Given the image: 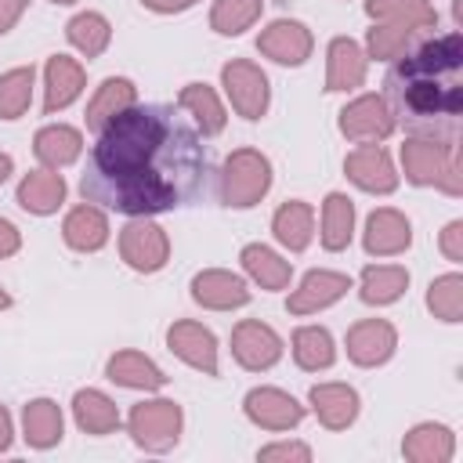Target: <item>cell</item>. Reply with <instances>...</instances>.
I'll use <instances>...</instances> for the list:
<instances>
[{
	"label": "cell",
	"mask_w": 463,
	"mask_h": 463,
	"mask_svg": "<svg viewBox=\"0 0 463 463\" xmlns=\"http://www.w3.org/2000/svg\"><path fill=\"white\" fill-rule=\"evenodd\" d=\"M239 260H242V271H246L260 289H286L289 279H293V264L282 260V257H279L271 246H264V242L242 246Z\"/></svg>",
	"instance_id": "cell-33"
},
{
	"label": "cell",
	"mask_w": 463,
	"mask_h": 463,
	"mask_svg": "<svg viewBox=\"0 0 463 463\" xmlns=\"http://www.w3.org/2000/svg\"><path fill=\"white\" fill-rule=\"evenodd\" d=\"M11 170H14V159H11L7 152H0V184L11 177Z\"/></svg>",
	"instance_id": "cell-47"
},
{
	"label": "cell",
	"mask_w": 463,
	"mask_h": 463,
	"mask_svg": "<svg viewBox=\"0 0 463 463\" xmlns=\"http://www.w3.org/2000/svg\"><path fill=\"white\" fill-rule=\"evenodd\" d=\"M181 427H184V412L170 398H145L127 416V430H130L134 445L145 449V452L174 449L177 438H181Z\"/></svg>",
	"instance_id": "cell-6"
},
{
	"label": "cell",
	"mask_w": 463,
	"mask_h": 463,
	"mask_svg": "<svg viewBox=\"0 0 463 463\" xmlns=\"http://www.w3.org/2000/svg\"><path fill=\"white\" fill-rule=\"evenodd\" d=\"M217 188H221V203L232 210L257 206L271 188V159L257 148L228 152L217 170Z\"/></svg>",
	"instance_id": "cell-4"
},
{
	"label": "cell",
	"mask_w": 463,
	"mask_h": 463,
	"mask_svg": "<svg viewBox=\"0 0 463 463\" xmlns=\"http://www.w3.org/2000/svg\"><path fill=\"white\" fill-rule=\"evenodd\" d=\"M344 347H347V358H351L354 365L376 369V365H383V362L394 354V347H398V329H394L387 318H362V322H354V326L347 329Z\"/></svg>",
	"instance_id": "cell-14"
},
{
	"label": "cell",
	"mask_w": 463,
	"mask_h": 463,
	"mask_svg": "<svg viewBox=\"0 0 463 463\" xmlns=\"http://www.w3.org/2000/svg\"><path fill=\"white\" fill-rule=\"evenodd\" d=\"M87 87V72L76 58L69 54H51L43 65V112H65Z\"/></svg>",
	"instance_id": "cell-18"
},
{
	"label": "cell",
	"mask_w": 463,
	"mask_h": 463,
	"mask_svg": "<svg viewBox=\"0 0 463 463\" xmlns=\"http://www.w3.org/2000/svg\"><path fill=\"white\" fill-rule=\"evenodd\" d=\"M25 4L29 0H0V36L14 29V22L25 14Z\"/></svg>",
	"instance_id": "cell-44"
},
{
	"label": "cell",
	"mask_w": 463,
	"mask_h": 463,
	"mask_svg": "<svg viewBox=\"0 0 463 463\" xmlns=\"http://www.w3.org/2000/svg\"><path fill=\"white\" fill-rule=\"evenodd\" d=\"M257 459L264 463H275V459H297V463H307L311 459V449L304 441H275V445H264L257 452Z\"/></svg>",
	"instance_id": "cell-41"
},
{
	"label": "cell",
	"mask_w": 463,
	"mask_h": 463,
	"mask_svg": "<svg viewBox=\"0 0 463 463\" xmlns=\"http://www.w3.org/2000/svg\"><path fill=\"white\" fill-rule=\"evenodd\" d=\"M257 51L279 65H304L315 51V36L304 22L297 18H275L271 25L260 29L257 36Z\"/></svg>",
	"instance_id": "cell-11"
},
{
	"label": "cell",
	"mask_w": 463,
	"mask_h": 463,
	"mask_svg": "<svg viewBox=\"0 0 463 463\" xmlns=\"http://www.w3.org/2000/svg\"><path fill=\"white\" fill-rule=\"evenodd\" d=\"M336 123H340V134L347 141H358V145H380L398 127V119H394L391 105L383 101V94H362V98L347 101L340 109Z\"/></svg>",
	"instance_id": "cell-9"
},
{
	"label": "cell",
	"mask_w": 463,
	"mask_h": 463,
	"mask_svg": "<svg viewBox=\"0 0 463 463\" xmlns=\"http://www.w3.org/2000/svg\"><path fill=\"white\" fill-rule=\"evenodd\" d=\"M119 257L137 275H156L170 260V239L152 217H130L119 232Z\"/></svg>",
	"instance_id": "cell-7"
},
{
	"label": "cell",
	"mask_w": 463,
	"mask_h": 463,
	"mask_svg": "<svg viewBox=\"0 0 463 463\" xmlns=\"http://www.w3.org/2000/svg\"><path fill=\"white\" fill-rule=\"evenodd\" d=\"M242 412L260 430H293L304 420V405L279 387H253L242 398Z\"/></svg>",
	"instance_id": "cell-12"
},
{
	"label": "cell",
	"mask_w": 463,
	"mask_h": 463,
	"mask_svg": "<svg viewBox=\"0 0 463 463\" xmlns=\"http://www.w3.org/2000/svg\"><path fill=\"white\" fill-rule=\"evenodd\" d=\"M232 354L242 369L264 373L282 358V336L260 318H242L232 329Z\"/></svg>",
	"instance_id": "cell-10"
},
{
	"label": "cell",
	"mask_w": 463,
	"mask_h": 463,
	"mask_svg": "<svg viewBox=\"0 0 463 463\" xmlns=\"http://www.w3.org/2000/svg\"><path fill=\"white\" fill-rule=\"evenodd\" d=\"M33 152L36 159L47 166V170H61L69 163L80 159L83 152V134L69 123H51V127H40L36 137H33Z\"/></svg>",
	"instance_id": "cell-27"
},
{
	"label": "cell",
	"mask_w": 463,
	"mask_h": 463,
	"mask_svg": "<svg viewBox=\"0 0 463 463\" xmlns=\"http://www.w3.org/2000/svg\"><path fill=\"white\" fill-rule=\"evenodd\" d=\"M405 289H409V271H405L402 264H365V268H362L358 297H362L369 307L394 304Z\"/></svg>",
	"instance_id": "cell-32"
},
{
	"label": "cell",
	"mask_w": 463,
	"mask_h": 463,
	"mask_svg": "<svg viewBox=\"0 0 463 463\" xmlns=\"http://www.w3.org/2000/svg\"><path fill=\"white\" fill-rule=\"evenodd\" d=\"M362 246L369 257H394L405 253L412 246V224L402 210L394 206H380L365 217V232H362Z\"/></svg>",
	"instance_id": "cell-17"
},
{
	"label": "cell",
	"mask_w": 463,
	"mask_h": 463,
	"mask_svg": "<svg viewBox=\"0 0 463 463\" xmlns=\"http://www.w3.org/2000/svg\"><path fill=\"white\" fill-rule=\"evenodd\" d=\"M271 232L289 253H304L315 239V210L304 199H289L271 213Z\"/></svg>",
	"instance_id": "cell-29"
},
{
	"label": "cell",
	"mask_w": 463,
	"mask_h": 463,
	"mask_svg": "<svg viewBox=\"0 0 463 463\" xmlns=\"http://www.w3.org/2000/svg\"><path fill=\"white\" fill-rule=\"evenodd\" d=\"M4 307H11V293L0 286V311H4Z\"/></svg>",
	"instance_id": "cell-48"
},
{
	"label": "cell",
	"mask_w": 463,
	"mask_h": 463,
	"mask_svg": "<svg viewBox=\"0 0 463 463\" xmlns=\"http://www.w3.org/2000/svg\"><path fill=\"white\" fill-rule=\"evenodd\" d=\"M148 11H156V14H181V11H188V7H195V0H141Z\"/></svg>",
	"instance_id": "cell-45"
},
{
	"label": "cell",
	"mask_w": 463,
	"mask_h": 463,
	"mask_svg": "<svg viewBox=\"0 0 463 463\" xmlns=\"http://www.w3.org/2000/svg\"><path fill=\"white\" fill-rule=\"evenodd\" d=\"M307 402L326 430H347L358 420V391L347 383H315L307 391Z\"/></svg>",
	"instance_id": "cell-21"
},
{
	"label": "cell",
	"mask_w": 463,
	"mask_h": 463,
	"mask_svg": "<svg viewBox=\"0 0 463 463\" xmlns=\"http://www.w3.org/2000/svg\"><path fill=\"white\" fill-rule=\"evenodd\" d=\"M459 65V33L430 36L416 43L409 54H402L383 80V101L391 105L394 119H405V127L423 137H452L456 116L463 109Z\"/></svg>",
	"instance_id": "cell-2"
},
{
	"label": "cell",
	"mask_w": 463,
	"mask_h": 463,
	"mask_svg": "<svg viewBox=\"0 0 463 463\" xmlns=\"http://www.w3.org/2000/svg\"><path fill=\"white\" fill-rule=\"evenodd\" d=\"M18 250H22V232L7 217H0V260L4 257H14Z\"/></svg>",
	"instance_id": "cell-43"
},
{
	"label": "cell",
	"mask_w": 463,
	"mask_h": 463,
	"mask_svg": "<svg viewBox=\"0 0 463 463\" xmlns=\"http://www.w3.org/2000/svg\"><path fill=\"white\" fill-rule=\"evenodd\" d=\"M427 307L441 322H459L463 318V275L459 271L438 275L427 286Z\"/></svg>",
	"instance_id": "cell-39"
},
{
	"label": "cell",
	"mask_w": 463,
	"mask_h": 463,
	"mask_svg": "<svg viewBox=\"0 0 463 463\" xmlns=\"http://www.w3.org/2000/svg\"><path fill=\"white\" fill-rule=\"evenodd\" d=\"M434 29H438L434 7H420V11H409V14L387 18V22H380V25L369 29V36H365V58L398 61L416 43H423L427 36H434Z\"/></svg>",
	"instance_id": "cell-5"
},
{
	"label": "cell",
	"mask_w": 463,
	"mask_h": 463,
	"mask_svg": "<svg viewBox=\"0 0 463 463\" xmlns=\"http://www.w3.org/2000/svg\"><path fill=\"white\" fill-rule=\"evenodd\" d=\"M65 434V420H61V409L58 402L51 398H33L25 409H22V438L33 445V449H54Z\"/></svg>",
	"instance_id": "cell-31"
},
{
	"label": "cell",
	"mask_w": 463,
	"mask_h": 463,
	"mask_svg": "<svg viewBox=\"0 0 463 463\" xmlns=\"http://www.w3.org/2000/svg\"><path fill=\"white\" fill-rule=\"evenodd\" d=\"M206 174L203 134L181 105H130L98 130L80 195L101 210L152 217L192 203Z\"/></svg>",
	"instance_id": "cell-1"
},
{
	"label": "cell",
	"mask_w": 463,
	"mask_h": 463,
	"mask_svg": "<svg viewBox=\"0 0 463 463\" xmlns=\"http://www.w3.org/2000/svg\"><path fill=\"white\" fill-rule=\"evenodd\" d=\"M61 239L76 253H98L109 242V217H105V210L94 206V203L72 206L65 213V221H61Z\"/></svg>",
	"instance_id": "cell-22"
},
{
	"label": "cell",
	"mask_w": 463,
	"mask_h": 463,
	"mask_svg": "<svg viewBox=\"0 0 463 463\" xmlns=\"http://www.w3.org/2000/svg\"><path fill=\"white\" fill-rule=\"evenodd\" d=\"M420 7H430V0H365V14L373 22H387V18L420 11Z\"/></svg>",
	"instance_id": "cell-40"
},
{
	"label": "cell",
	"mask_w": 463,
	"mask_h": 463,
	"mask_svg": "<svg viewBox=\"0 0 463 463\" xmlns=\"http://www.w3.org/2000/svg\"><path fill=\"white\" fill-rule=\"evenodd\" d=\"M177 105L188 112V119L199 127L203 137H217L224 130V123H228L224 105H221V98H217V90L210 83H199V80L184 83L181 94H177Z\"/></svg>",
	"instance_id": "cell-26"
},
{
	"label": "cell",
	"mask_w": 463,
	"mask_h": 463,
	"mask_svg": "<svg viewBox=\"0 0 463 463\" xmlns=\"http://www.w3.org/2000/svg\"><path fill=\"white\" fill-rule=\"evenodd\" d=\"M18 206L25 213H36V217H47L54 213L61 203H65V177L58 170H29L22 181H18V192H14Z\"/></svg>",
	"instance_id": "cell-24"
},
{
	"label": "cell",
	"mask_w": 463,
	"mask_h": 463,
	"mask_svg": "<svg viewBox=\"0 0 463 463\" xmlns=\"http://www.w3.org/2000/svg\"><path fill=\"white\" fill-rule=\"evenodd\" d=\"M192 300L210 311H232L250 304V286L242 275L224 271V268H206L192 279Z\"/></svg>",
	"instance_id": "cell-19"
},
{
	"label": "cell",
	"mask_w": 463,
	"mask_h": 463,
	"mask_svg": "<svg viewBox=\"0 0 463 463\" xmlns=\"http://www.w3.org/2000/svg\"><path fill=\"white\" fill-rule=\"evenodd\" d=\"M438 246H441V253L452 264H459L463 260V221H449L445 232H441V239H438Z\"/></svg>",
	"instance_id": "cell-42"
},
{
	"label": "cell",
	"mask_w": 463,
	"mask_h": 463,
	"mask_svg": "<svg viewBox=\"0 0 463 463\" xmlns=\"http://www.w3.org/2000/svg\"><path fill=\"white\" fill-rule=\"evenodd\" d=\"M347 289H351V275L329 271V268H315V271H307V275L300 279V286L289 293L286 311H289V315H315V311H326V307H333Z\"/></svg>",
	"instance_id": "cell-16"
},
{
	"label": "cell",
	"mask_w": 463,
	"mask_h": 463,
	"mask_svg": "<svg viewBox=\"0 0 463 463\" xmlns=\"http://www.w3.org/2000/svg\"><path fill=\"white\" fill-rule=\"evenodd\" d=\"M221 87L232 101V109L242 116V119H260L268 112V101H271V87H268V76L257 61L250 58H232L224 69H221Z\"/></svg>",
	"instance_id": "cell-8"
},
{
	"label": "cell",
	"mask_w": 463,
	"mask_h": 463,
	"mask_svg": "<svg viewBox=\"0 0 463 463\" xmlns=\"http://www.w3.org/2000/svg\"><path fill=\"white\" fill-rule=\"evenodd\" d=\"M33 80H36L33 65H18L0 76V119L25 116L29 101H33Z\"/></svg>",
	"instance_id": "cell-38"
},
{
	"label": "cell",
	"mask_w": 463,
	"mask_h": 463,
	"mask_svg": "<svg viewBox=\"0 0 463 463\" xmlns=\"http://www.w3.org/2000/svg\"><path fill=\"white\" fill-rule=\"evenodd\" d=\"M105 376L112 383H119V387H130V391H159V387H166L163 369L141 351H116L105 362Z\"/></svg>",
	"instance_id": "cell-25"
},
{
	"label": "cell",
	"mask_w": 463,
	"mask_h": 463,
	"mask_svg": "<svg viewBox=\"0 0 463 463\" xmlns=\"http://www.w3.org/2000/svg\"><path fill=\"white\" fill-rule=\"evenodd\" d=\"M293 362L304 369V373H318V369H329L336 362V344L329 336L326 326H300L293 333Z\"/></svg>",
	"instance_id": "cell-35"
},
{
	"label": "cell",
	"mask_w": 463,
	"mask_h": 463,
	"mask_svg": "<svg viewBox=\"0 0 463 463\" xmlns=\"http://www.w3.org/2000/svg\"><path fill=\"white\" fill-rule=\"evenodd\" d=\"M456 452V434L445 423H416L402 438V456L412 463H449Z\"/></svg>",
	"instance_id": "cell-28"
},
{
	"label": "cell",
	"mask_w": 463,
	"mask_h": 463,
	"mask_svg": "<svg viewBox=\"0 0 463 463\" xmlns=\"http://www.w3.org/2000/svg\"><path fill=\"white\" fill-rule=\"evenodd\" d=\"M51 4H76V0H51Z\"/></svg>",
	"instance_id": "cell-49"
},
{
	"label": "cell",
	"mask_w": 463,
	"mask_h": 463,
	"mask_svg": "<svg viewBox=\"0 0 463 463\" xmlns=\"http://www.w3.org/2000/svg\"><path fill=\"white\" fill-rule=\"evenodd\" d=\"M365 69H369V58H365L358 40H351V36L329 40V51H326V90L329 94H344V90L362 87Z\"/></svg>",
	"instance_id": "cell-20"
},
{
	"label": "cell",
	"mask_w": 463,
	"mask_h": 463,
	"mask_svg": "<svg viewBox=\"0 0 463 463\" xmlns=\"http://www.w3.org/2000/svg\"><path fill=\"white\" fill-rule=\"evenodd\" d=\"M402 170L409 184L420 188H441L445 195H463V174H459V148L452 137H423L412 134L402 145Z\"/></svg>",
	"instance_id": "cell-3"
},
{
	"label": "cell",
	"mask_w": 463,
	"mask_h": 463,
	"mask_svg": "<svg viewBox=\"0 0 463 463\" xmlns=\"http://www.w3.org/2000/svg\"><path fill=\"white\" fill-rule=\"evenodd\" d=\"M65 36H69V43H72L83 58H98V54H105V47H109V40H112V25H109V18L98 14V11H80V14L69 18Z\"/></svg>",
	"instance_id": "cell-36"
},
{
	"label": "cell",
	"mask_w": 463,
	"mask_h": 463,
	"mask_svg": "<svg viewBox=\"0 0 463 463\" xmlns=\"http://www.w3.org/2000/svg\"><path fill=\"white\" fill-rule=\"evenodd\" d=\"M130 105H137V87L127 76H105L94 90V98L87 101V130H101L105 123H112L119 112H127Z\"/></svg>",
	"instance_id": "cell-23"
},
{
	"label": "cell",
	"mask_w": 463,
	"mask_h": 463,
	"mask_svg": "<svg viewBox=\"0 0 463 463\" xmlns=\"http://www.w3.org/2000/svg\"><path fill=\"white\" fill-rule=\"evenodd\" d=\"M72 416H76V427L83 434H112L119 427V409L116 402L105 394V391H94V387H83L72 394Z\"/></svg>",
	"instance_id": "cell-30"
},
{
	"label": "cell",
	"mask_w": 463,
	"mask_h": 463,
	"mask_svg": "<svg viewBox=\"0 0 463 463\" xmlns=\"http://www.w3.org/2000/svg\"><path fill=\"white\" fill-rule=\"evenodd\" d=\"M344 174L351 184H358L369 195H391L398 188V170H394L387 148H380V145H358L354 152H347Z\"/></svg>",
	"instance_id": "cell-13"
},
{
	"label": "cell",
	"mask_w": 463,
	"mask_h": 463,
	"mask_svg": "<svg viewBox=\"0 0 463 463\" xmlns=\"http://www.w3.org/2000/svg\"><path fill=\"white\" fill-rule=\"evenodd\" d=\"M11 438H14V427H11V412L0 405V452L11 449Z\"/></svg>",
	"instance_id": "cell-46"
},
{
	"label": "cell",
	"mask_w": 463,
	"mask_h": 463,
	"mask_svg": "<svg viewBox=\"0 0 463 463\" xmlns=\"http://www.w3.org/2000/svg\"><path fill=\"white\" fill-rule=\"evenodd\" d=\"M166 347L192 369H199L203 376H217V340L213 333L203 326V322H192V318H177L170 329H166Z\"/></svg>",
	"instance_id": "cell-15"
},
{
	"label": "cell",
	"mask_w": 463,
	"mask_h": 463,
	"mask_svg": "<svg viewBox=\"0 0 463 463\" xmlns=\"http://www.w3.org/2000/svg\"><path fill=\"white\" fill-rule=\"evenodd\" d=\"M351 235H354V203L344 192H329L322 199V232H318V239L329 253H340V250L351 246Z\"/></svg>",
	"instance_id": "cell-34"
},
{
	"label": "cell",
	"mask_w": 463,
	"mask_h": 463,
	"mask_svg": "<svg viewBox=\"0 0 463 463\" xmlns=\"http://www.w3.org/2000/svg\"><path fill=\"white\" fill-rule=\"evenodd\" d=\"M260 11H264V0H213L210 29L221 36H239L260 18Z\"/></svg>",
	"instance_id": "cell-37"
}]
</instances>
